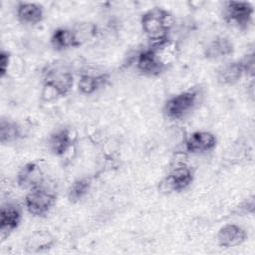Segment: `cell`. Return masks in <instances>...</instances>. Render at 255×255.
Listing matches in <instances>:
<instances>
[{"mask_svg":"<svg viewBox=\"0 0 255 255\" xmlns=\"http://www.w3.org/2000/svg\"><path fill=\"white\" fill-rule=\"evenodd\" d=\"M42 97L50 101L57 97L66 96L73 87L74 77L62 64H50L43 73Z\"/></svg>","mask_w":255,"mask_h":255,"instance_id":"1","label":"cell"},{"mask_svg":"<svg viewBox=\"0 0 255 255\" xmlns=\"http://www.w3.org/2000/svg\"><path fill=\"white\" fill-rule=\"evenodd\" d=\"M174 19L170 12L160 7H153L141 15L140 25L149 40L168 36Z\"/></svg>","mask_w":255,"mask_h":255,"instance_id":"2","label":"cell"},{"mask_svg":"<svg viewBox=\"0 0 255 255\" xmlns=\"http://www.w3.org/2000/svg\"><path fill=\"white\" fill-rule=\"evenodd\" d=\"M57 195L43 185L30 190L25 197V206L34 216H45L53 208Z\"/></svg>","mask_w":255,"mask_h":255,"instance_id":"3","label":"cell"},{"mask_svg":"<svg viewBox=\"0 0 255 255\" xmlns=\"http://www.w3.org/2000/svg\"><path fill=\"white\" fill-rule=\"evenodd\" d=\"M197 99L195 91H185L168 99L164 105V113L168 119L179 120L189 113Z\"/></svg>","mask_w":255,"mask_h":255,"instance_id":"4","label":"cell"},{"mask_svg":"<svg viewBox=\"0 0 255 255\" xmlns=\"http://www.w3.org/2000/svg\"><path fill=\"white\" fill-rule=\"evenodd\" d=\"M254 13L253 5L246 1H228L224 5L223 17L225 21L245 29L252 21Z\"/></svg>","mask_w":255,"mask_h":255,"instance_id":"5","label":"cell"},{"mask_svg":"<svg viewBox=\"0 0 255 255\" xmlns=\"http://www.w3.org/2000/svg\"><path fill=\"white\" fill-rule=\"evenodd\" d=\"M17 184L24 190H32L43 185L44 172L40 165L34 161L25 163L17 173Z\"/></svg>","mask_w":255,"mask_h":255,"instance_id":"6","label":"cell"},{"mask_svg":"<svg viewBox=\"0 0 255 255\" xmlns=\"http://www.w3.org/2000/svg\"><path fill=\"white\" fill-rule=\"evenodd\" d=\"M137 70L146 76H158L165 69V63L159 58L156 51L148 48L141 51L136 59Z\"/></svg>","mask_w":255,"mask_h":255,"instance_id":"7","label":"cell"},{"mask_svg":"<svg viewBox=\"0 0 255 255\" xmlns=\"http://www.w3.org/2000/svg\"><path fill=\"white\" fill-rule=\"evenodd\" d=\"M22 219L20 208L14 203H4L0 210V234L5 240L15 229L18 228Z\"/></svg>","mask_w":255,"mask_h":255,"instance_id":"8","label":"cell"},{"mask_svg":"<svg viewBox=\"0 0 255 255\" xmlns=\"http://www.w3.org/2000/svg\"><path fill=\"white\" fill-rule=\"evenodd\" d=\"M216 145V137L209 131L192 132L185 140V148L191 153L205 152L213 149Z\"/></svg>","mask_w":255,"mask_h":255,"instance_id":"9","label":"cell"},{"mask_svg":"<svg viewBox=\"0 0 255 255\" xmlns=\"http://www.w3.org/2000/svg\"><path fill=\"white\" fill-rule=\"evenodd\" d=\"M247 239L246 231L236 224H226L222 226L217 234L218 244L221 247H235L242 244Z\"/></svg>","mask_w":255,"mask_h":255,"instance_id":"10","label":"cell"},{"mask_svg":"<svg viewBox=\"0 0 255 255\" xmlns=\"http://www.w3.org/2000/svg\"><path fill=\"white\" fill-rule=\"evenodd\" d=\"M234 51L232 41L225 36H217L204 48V56L210 60H218L230 56Z\"/></svg>","mask_w":255,"mask_h":255,"instance_id":"11","label":"cell"},{"mask_svg":"<svg viewBox=\"0 0 255 255\" xmlns=\"http://www.w3.org/2000/svg\"><path fill=\"white\" fill-rule=\"evenodd\" d=\"M246 75L243 61H233L220 66L216 71V79L222 85H232Z\"/></svg>","mask_w":255,"mask_h":255,"instance_id":"12","label":"cell"},{"mask_svg":"<svg viewBox=\"0 0 255 255\" xmlns=\"http://www.w3.org/2000/svg\"><path fill=\"white\" fill-rule=\"evenodd\" d=\"M18 20L27 25H36L44 18V8L42 5L33 2H20L17 5Z\"/></svg>","mask_w":255,"mask_h":255,"instance_id":"13","label":"cell"},{"mask_svg":"<svg viewBox=\"0 0 255 255\" xmlns=\"http://www.w3.org/2000/svg\"><path fill=\"white\" fill-rule=\"evenodd\" d=\"M51 45L55 50L62 51L81 45L80 38L76 31L69 28H58L56 29L50 39Z\"/></svg>","mask_w":255,"mask_h":255,"instance_id":"14","label":"cell"},{"mask_svg":"<svg viewBox=\"0 0 255 255\" xmlns=\"http://www.w3.org/2000/svg\"><path fill=\"white\" fill-rule=\"evenodd\" d=\"M74 138L71 130L67 128H62L55 130L49 138L50 150L58 156L64 155L73 145Z\"/></svg>","mask_w":255,"mask_h":255,"instance_id":"15","label":"cell"},{"mask_svg":"<svg viewBox=\"0 0 255 255\" xmlns=\"http://www.w3.org/2000/svg\"><path fill=\"white\" fill-rule=\"evenodd\" d=\"M193 180V174L189 167L180 165L171 170L167 176V183L174 191H181L187 188Z\"/></svg>","mask_w":255,"mask_h":255,"instance_id":"16","label":"cell"},{"mask_svg":"<svg viewBox=\"0 0 255 255\" xmlns=\"http://www.w3.org/2000/svg\"><path fill=\"white\" fill-rule=\"evenodd\" d=\"M109 78L110 77L107 73L98 74V75H91V74L82 75L78 83L79 92L83 95H92L95 92H97L99 89L103 88L108 83Z\"/></svg>","mask_w":255,"mask_h":255,"instance_id":"17","label":"cell"},{"mask_svg":"<svg viewBox=\"0 0 255 255\" xmlns=\"http://www.w3.org/2000/svg\"><path fill=\"white\" fill-rule=\"evenodd\" d=\"M21 136V128L17 123L2 119L0 123V141L1 143H10L16 141Z\"/></svg>","mask_w":255,"mask_h":255,"instance_id":"18","label":"cell"},{"mask_svg":"<svg viewBox=\"0 0 255 255\" xmlns=\"http://www.w3.org/2000/svg\"><path fill=\"white\" fill-rule=\"evenodd\" d=\"M92 185V181L88 177H82L76 179L68 189V199L75 203L84 198Z\"/></svg>","mask_w":255,"mask_h":255,"instance_id":"19","label":"cell"},{"mask_svg":"<svg viewBox=\"0 0 255 255\" xmlns=\"http://www.w3.org/2000/svg\"><path fill=\"white\" fill-rule=\"evenodd\" d=\"M10 63V54L7 51L2 50L0 53V76L4 78L8 71V66Z\"/></svg>","mask_w":255,"mask_h":255,"instance_id":"20","label":"cell"}]
</instances>
